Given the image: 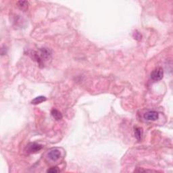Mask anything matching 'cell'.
Listing matches in <instances>:
<instances>
[{
  "mask_svg": "<svg viewBox=\"0 0 173 173\" xmlns=\"http://www.w3.org/2000/svg\"><path fill=\"white\" fill-rule=\"evenodd\" d=\"M29 55L32 59L36 61L39 67H45L46 62L52 59V52L48 48H41L37 51H31Z\"/></svg>",
  "mask_w": 173,
  "mask_h": 173,
  "instance_id": "6da1fadb",
  "label": "cell"
},
{
  "mask_svg": "<svg viewBox=\"0 0 173 173\" xmlns=\"http://www.w3.org/2000/svg\"><path fill=\"white\" fill-rule=\"evenodd\" d=\"M163 75V69L161 67H157L151 72V78L154 81H159L162 79Z\"/></svg>",
  "mask_w": 173,
  "mask_h": 173,
  "instance_id": "7a4b0ae2",
  "label": "cell"
},
{
  "mask_svg": "<svg viewBox=\"0 0 173 173\" xmlns=\"http://www.w3.org/2000/svg\"><path fill=\"white\" fill-rule=\"evenodd\" d=\"M42 148L43 146H41L40 144L37 143H29L27 147V152L30 154L37 153V152L40 151Z\"/></svg>",
  "mask_w": 173,
  "mask_h": 173,
  "instance_id": "3957f363",
  "label": "cell"
},
{
  "mask_svg": "<svg viewBox=\"0 0 173 173\" xmlns=\"http://www.w3.org/2000/svg\"><path fill=\"white\" fill-rule=\"evenodd\" d=\"M143 117L147 120L155 121L159 118V113L156 111H148L144 114Z\"/></svg>",
  "mask_w": 173,
  "mask_h": 173,
  "instance_id": "277c9868",
  "label": "cell"
},
{
  "mask_svg": "<svg viewBox=\"0 0 173 173\" xmlns=\"http://www.w3.org/2000/svg\"><path fill=\"white\" fill-rule=\"evenodd\" d=\"M48 156L51 160L57 161L60 158V156H61V153H60V152L58 150L54 149L49 152Z\"/></svg>",
  "mask_w": 173,
  "mask_h": 173,
  "instance_id": "5b68a950",
  "label": "cell"
},
{
  "mask_svg": "<svg viewBox=\"0 0 173 173\" xmlns=\"http://www.w3.org/2000/svg\"><path fill=\"white\" fill-rule=\"evenodd\" d=\"M134 134H135V138L137 139V141H139L141 140L143 135V131L142 128L135 127L134 129Z\"/></svg>",
  "mask_w": 173,
  "mask_h": 173,
  "instance_id": "8992f818",
  "label": "cell"
},
{
  "mask_svg": "<svg viewBox=\"0 0 173 173\" xmlns=\"http://www.w3.org/2000/svg\"><path fill=\"white\" fill-rule=\"evenodd\" d=\"M51 114H52V116H53L54 118L56 120H60L62 118V114L61 112L60 111H58L56 109H53L51 112Z\"/></svg>",
  "mask_w": 173,
  "mask_h": 173,
  "instance_id": "52a82bcc",
  "label": "cell"
},
{
  "mask_svg": "<svg viewBox=\"0 0 173 173\" xmlns=\"http://www.w3.org/2000/svg\"><path fill=\"white\" fill-rule=\"evenodd\" d=\"M17 4H18V6L19 7V8L20 9V10H22L23 11L27 10L28 9V6H29V2L27 1H18Z\"/></svg>",
  "mask_w": 173,
  "mask_h": 173,
  "instance_id": "ba28073f",
  "label": "cell"
},
{
  "mask_svg": "<svg viewBox=\"0 0 173 173\" xmlns=\"http://www.w3.org/2000/svg\"><path fill=\"white\" fill-rule=\"evenodd\" d=\"M46 97L44 96H38L37 97H35V99H33L31 101V103L34 105H37V104H39V103L43 102V101H46Z\"/></svg>",
  "mask_w": 173,
  "mask_h": 173,
  "instance_id": "9c48e42d",
  "label": "cell"
},
{
  "mask_svg": "<svg viewBox=\"0 0 173 173\" xmlns=\"http://www.w3.org/2000/svg\"><path fill=\"white\" fill-rule=\"evenodd\" d=\"M133 37H134L135 39H136L137 41H140L141 39L142 35H141V33L139 31H135L134 33H133Z\"/></svg>",
  "mask_w": 173,
  "mask_h": 173,
  "instance_id": "30bf717a",
  "label": "cell"
},
{
  "mask_svg": "<svg viewBox=\"0 0 173 173\" xmlns=\"http://www.w3.org/2000/svg\"><path fill=\"white\" fill-rule=\"evenodd\" d=\"M60 169H58V167H52L50 169H48L47 170L48 172H50V173H56V172H60Z\"/></svg>",
  "mask_w": 173,
  "mask_h": 173,
  "instance_id": "8fae6325",
  "label": "cell"
}]
</instances>
